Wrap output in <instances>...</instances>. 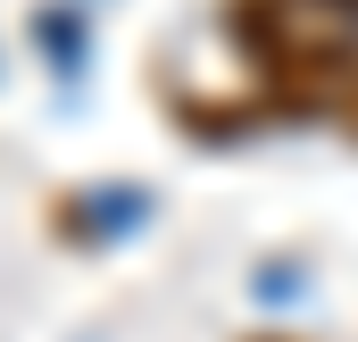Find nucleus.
Instances as JSON below:
<instances>
[{"label":"nucleus","mask_w":358,"mask_h":342,"mask_svg":"<svg viewBox=\"0 0 358 342\" xmlns=\"http://www.w3.org/2000/svg\"><path fill=\"white\" fill-rule=\"evenodd\" d=\"M259 342H283V334H259Z\"/></svg>","instance_id":"7ed1b4c3"},{"label":"nucleus","mask_w":358,"mask_h":342,"mask_svg":"<svg viewBox=\"0 0 358 342\" xmlns=\"http://www.w3.org/2000/svg\"><path fill=\"white\" fill-rule=\"evenodd\" d=\"M234 50L259 67L275 109L358 134V34L334 0H234Z\"/></svg>","instance_id":"f257e3e1"},{"label":"nucleus","mask_w":358,"mask_h":342,"mask_svg":"<svg viewBox=\"0 0 358 342\" xmlns=\"http://www.w3.org/2000/svg\"><path fill=\"white\" fill-rule=\"evenodd\" d=\"M334 8H358V0H334Z\"/></svg>","instance_id":"f03ea898"}]
</instances>
